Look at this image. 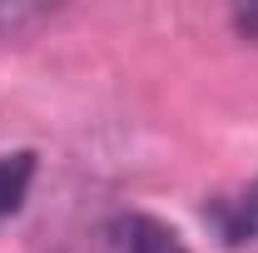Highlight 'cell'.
Masks as SVG:
<instances>
[{
    "mask_svg": "<svg viewBox=\"0 0 258 253\" xmlns=\"http://www.w3.org/2000/svg\"><path fill=\"white\" fill-rule=\"evenodd\" d=\"M104 248L109 253H189L174 228H164L149 214H119V219H109Z\"/></svg>",
    "mask_w": 258,
    "mask_h": 253,
    "instance_id": "obj_2",
    "label": "cell"
},
{
    "mask_svg": "<svg viewBox=\"0 0 258 253\" xmlns=\"http://www.w3.org/2000/svg\"><path fill=\"white\" fill-rule=\"evenodd\" d=\"M233 30L258 45V5H248V10H238V15H233Z\"/></svg>",
    "mask_w": 258,
    "mask_h": 253,
    "instance_id": "obj_4",
    "label": "cell"
},
{
    "mask_svg": "<svg viewBox=\"0 0 258 253\" xmlns=\"http://www.w3.org/2000/svg\"><path fill=\"white\" fill-rule=\"evenodd\" d=\"M35 179V154L30 149H15V154H0V219L20 214L25 194H30Z\"/></svg>",
    "mask_w": 258,
    "mask_h": 253,
    "instance_id": "obj_3",
    "label": "cell"
},
{
    "mask_svg": "<svg viewBox=\"0 0 258 253\" xmlns=\"http://www.w3.org/2000/svg\"><path fill=\"white\" fill-rule=\"evenodd\" d=\"M204 219H209V228L224 238L228 248L253 243L258 238V179L243 184V189H233V194H214L204 204Z\"/></svg>",
    "mask_w": 258,
    "mask_h": 253,
    "instance_id": "obj_1",
    "label": "cell"
}]
</instances>
